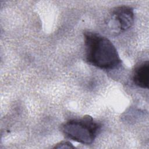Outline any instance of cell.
Returning a JSON list of instances; mask_svg holds the SVG:
<instances>
[{
	"mask_svg": "<svg viewBox=\"0 0 149 149\" xmlns=\"http://www.w3.org/2000/svg\"><path fill=\"white\" fill-rule=\"evenodd\" d=\"M86 61L101 69L118 68L122 60L113 43L107 37L94 32L84 33Z\"/></svg>",
	"mask_w": 149,
	"mask_h": 149,
	"instance_id": "1",
	"label": "cell"
},
{
	"mask_svg": "<svg viewBox=\"0 0 149 149\" xmlns=\"http://www.w3.org/2000/svg\"><path fill=\"white\" fill-rule=\"evenodd\" d=\"M149 80V62H143L136 66L133 73L134 83L143 88H148Z\"/></svg>",
	"mask_w": 149,
	"mask_h": 149,
	"instance_id": "4",
	"label": "cell"
},
{
	"mask_svg": "<svg viewBox=\"0 0 149 149\" xmlns=\"http://www.w3.org/2000/svg\"><path fill=\"white\" fill-rule=\"evenodd\" d=\"M134 22V12L129 6H119L112 12L109 23H112V28L116 33H120L130 29ZM111 28V29H112Z\"/></svg>",
	"mask_w": 149,
	"mask_h": 149,
	"instance_id": "3",
	"label": "cell"
},
{
	"mask_svg": "<svg viewBox=\"0 0 149 149\" xmlns=\"http://www.w3.org/2000/svg\"><path fill=\"white\" fill-rule=\"evenodd\" d=\"M54 148H74L72 144L68 141H62L57 143Z\"/></svg>",
	"mask_w": 149,
	"mask_h": 149,
	"instance_id": "5",
	"label": "cell"
},
{
	"mask_svg": "<svg viewBox=\"0 0 149 149\" xmlns=\"http://www.w3.org/2000/svg\"><path fill=\"white\" fill-rule=\"evenodd\" d=\"M101 125L90 115L70 119L65 122L61 130L66 137L83 144H90L101 129Z\"/></svg>",
	"mask_w": 149,
	"mask_h": 149,
	"instance_id": "2",
	"label": "cell"
}]
</instances>
